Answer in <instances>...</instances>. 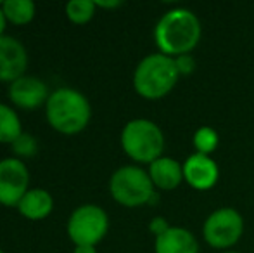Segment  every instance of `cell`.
Returning a JSON list of instances; mask_svg holds the SVG:
<instances>
[{
  "label": "cell",
  "instance_id": "3",
  "mask_svg": "<svg viewBox=\"0 0 254 253\" xmlns=\"http://www.w3.org/2000/svg\"><path fill=\"white\" fill-rule=\"evenodd\" d=\"M175 58L152 52L142 58L133 70V88L145 101H159L166 97L180 80Z\"/></svg>",
  "mask_w": 254,
  "mask_h": 253
},
{
  "label": "cell",
  "instance_id": "18",
  "mask_svg": "<svg viewBox=\"0 0 254 253\" xmlns=\"http://www.w3.org/2000/svg\"><path fill=\"white\" fill-rule=\"evenodd\" d=\"M192 144H194L195 153L211 156V153L216 151L218 144H220V135H218V132L214 128L202 125L192 135Z\"/></svg>",
  "mask_w": 254,
  "mask_h": 253
},
{
  "label": "cell",
  "instance_id": "4",
  "mask_svg": "<svg viewBox=\"0 0 254 253\" xmlns=\"http://www.w3.org/2000/svg\"><path fill=\"white\" fill-rule=\"evenodd\" d=\"M120 144L125 155L133 162V165L149 167L163 156L166 139L164 132L156 122L149 118H133L121 128Z\"/></svg>",
  "mask_w": 254,
  "mask_h": 253
},
{
  "label": "cell",
  "instance_id": "25",
  "mask_svg": "<svg viewBox=\"0 0 254 253\" xmlns=\"http://www.w3.org/2000/svg\"><path fill=\"white\" fill-rule=\"evenodd\" d=\"M221 253H241V252H235V250H227V252H221Z\"/></svg>",
  "mask_w": 254,
  "mask_h": 253
},
{
  "label": "cell",
  "instance_id": "8",
  "mask_svg": "<svg viewBox=\"0 0 254 253\" xmlns=\"http://www.w3.org/2000/svg\"><path fill=\"white\" fill-rule=\"evenodd\" d=\"M30 189V170L23 160L14 156L0 160V205L16 208Z\"/></svg>",
  "mask_w": 254,
  "mask_h": 253
},
{
  "label": "cell",
  "instance_id": "12",
  "mask_svg": "<svg viewBox=\"0 0 254 253\" xmlns=\"http://www.w3.org/2000/svg\"><path fill=\"white\" fill-rule=\"evenodd\" d=\"M149 177L156 189L159 191H173L180 186L184 180V163L171 156H161L156 162L147 167Z\"/></svg>",
  "mask_w": 254,
  "mask_h": 253
},
{
  "label": "cell",
  "instance_id": "23",
  "mask_svg": "<svg viewBox=\"0 0 254 253\" xmlns=\"http://www.w3.org/2000/svg\"><path fill=\"white\" fill-rule=\"evenodd\" d=\"M7 17L5 14H3V9H2V2H0V37H3L5 35V28H7Z\"/></svg>",
  "mask_w": 254,
  "mask_h": 253
},
{
  "label": "cell",
  "instance_id": "24",
  "mask_svg": "<svg viewBox=\"0 0 254 253\" xmlns=\"http://www.w3.org/2000/svg\"><path fill=\"white\" fill-rule=\"evenodd\" d=\"M73 253H97V247H74Z\"/></svg>",
  "mask_w": 254,
  "mask_h": 253
},
{
  "label": "cell",
  "instance_id": "26",
  "mask_svg": "<svg viewBox=\"0 0 254 253\" xmlns=\"http://www.w3.org/2000/svg\"><path fill=\"white\" fill-rule=\"evenodd\" d=\"M0 253H5V252H3V250H2V248H0Z\"/></svg>",
  "mask_w": 254,
  "mask_h": 253
},
{
  "label": "cell",
  "instance_id": "11",
  "mask_svg": "<svg viewBox=\"0 0 254 253\" xmlns=\"http://www.w3.org/2000/svg\"><path fill=\"white\" fill-rule=\"evenodd\" d=\"M184 180L195 191H209L220 180V167L213 156L194 153L184 162Z\"/></svg>",
  "mask_w": 254,
  "mask_h": 253
},
{
  "label": "cell",
  "instance_id": "16",
  "mask_svg": "<svg viewBox=\"0 0 254 253\" xmlns=\"http://www.w3.org/2000/svg\"><path fill=\"white\" fill-rule=\"evenodd\" d=\"M23 132V123L16 108L0 102V144L10 146Z\"/></svg>",
  "mask_w": 254,
  "mask_h": 253
},
{
  "label": "cell",
  "instance_id": "19",
  "mask_svg": "<svg viewBox=\"0 0 254 253\" xmlns=\"http://www.w3.org/2000/svg\"><path fill=\"white\" fill-rule=\"evenodd\" d=\"M10 149H12V153H14V158H19L24 162L26 158H33L38 153V141L33 134L23 132V134L10 144Z\"/></svg>",
  "mask_w": 254,
  "mask_h": 253
},
{
  "label": "cell",
  "instance_id": "20",
  "mask_svg": "<svg viewBox=\"0 0 254 253\" xmlns=\"http://www.w3.org/2000/svg\"><path fill=\"white\" fill-rule=\"evenodd\" d=\"M175 63H177V68H178V73H180V77H189V75H192V73H194V70H195V66H197L195 58L192 54L178 56V58H175Z\"/></svg>",
  "mask_w": 254,
  "mask_h": 253
},
{
  "label": "cell",
  "instance_id": "9",
  "mask_svg": "<svg viewBox=\"0 0 254 253\" xmlns=\"http://www.w3.org/2000/svg\"><path fill=\"white\" fill-rule=\"evenodd\" d=\"M10 106L21 111H35L47 104V99L51 95L47 84L42 78L33 75H23L21 78L9 84L7 88Z\"/></svg>",
  "mask_w": 254,
  "mask_h": 253
},
{
  "label": "cell",
  "instance_id": "1",
  "mask_svg": "<svg viewBox=\"0 0 254 253\" xmlns=\"http://www.w3.org/2000/svg\"><path fill=\"white\" fill-rule=\"evenodd\" d=\"M202 26L197 14L187 7H175L163 14L154 26L157 52L170 58L192 54L201 42Z\"/></svg>",
  "mask_w": 254,
  "mask_h": 253
},
{
  "label": "cell",
  "instance_id": "10",
  "mask_svg": "<svg viewBox=\"0 0 254 253\" xmlns=\"http://www.w3.org/2000/svg\"><path fill=\"white\" fill-rule=\"evenodd\" d=\"M28 51L16 37H0V82L12 84L14 80L26 75Z\"/></svg>",
  "mask_w": 254,
  "mask_h": 253
},
{
  "label": "cell",
  "instance_id": "2",
  "mask_svg": "<svg viewBox=\"0 0 254 253\" xmlns=\"http://www.w3.org/2000/svg\"><path fill=\"white\" fill-rule=\"evenodd\" d=\"M45 120L49 127L63 135H76L88 127L92 120V104L88 97L73 87H57L45 104Z\"/></svg>",
  "mask_w": 254,
  "mask_h": 253
},
{
  "label": "cell",
  "instance_id": "21",
  "mask_svg": "<svg viewBox=\"0 0 254 253\" xmlns=\"http://www.w3.org/2000/svg\"><path fill=\"white\" fill-rule=\"evenodd\" d=\"M170 227H171V224L168 222V219H166V217H163V215L152 217L151 222H149V231L154 234V238H157V236H161L163 233H166Z\"/></svg>",
  "mask_w": 254,
  "mask_h": 253
},
{
  "label": "cell",
  "instance_id": "5",
  "mask_svg": "<svg viewBox=\"0 0 254 253\" xmlns=\"http://www.w3.org/2000/svg\"><path fill=\"white\" fill-rule=\"evenodd\" d=\"M109 192L118 205L138 208L151 203L156 194V187L149 177V172L140 165H123L111 175Z\"/></svg>",
  "mask_w": 254,
  "mask_h": 253
},
{
  "label": "cell",
  "instance_id": "17",
  "mask_svg": "<svg viewBox=\"0 0 254 253\" xmlns=\"http://www.w3.org/2000/svg\"><path fill=\"white\" fill-rule=\"evenodd\" d=\"M64 12L69 23L81 26L94 19V16L97 14V7L94 0H69L64 7Z\"/></svg>",
  "mask_w": 254,
  "mask_h": 253
},
{
  "label": "cell",
  "instance_id": "6",
  "mask_svg": "<svg viewBox=\"0 0 254 253\" xmlns=\"http://www.w3.org/2000/svg\"><path fill=\"white\" fill-rule=\"evenodd\" d=\"M109 215L99 205L85 203L69 213L66 233L74 247H97L107 236Z\"/></svg>",
  "mask_w": 254,
  "mask_h": 253
},
{
  "label": "cell",
  "instance_id": "15",
  "mask_svg": "<svg viewBox=\"0 0 254 253\" xmlns=\"http://www.w3.org/2000/svg\"><path fill=\"white\" fill-rule=\"evenodd\" d=\"M7 23L14 26H26L37 16V5L31 0H5L2 2Z\"/></svg>",
  "mask_w": 254,
  "mask_h": 253
},
{
  "label": "cell",
  "instance_id": "14",
  "mask_svg": "<svg viewBox=\"0 0 254 253\" xmlns=\"http://www.w3.org/2000/svg\"><path fill=\"white\" fill-rule=\"evenodd\" d=\"M16 210L24 219L31 222H40L54 212V198L44 187H31L17 203Z\"/></svg>",
  "mask_w": 254,
  "mask_h": 253
},
{
  "label": "cell",
  "instance_id": "13",
  "mask_svg": "<svg viewBox=\"0 0 254 253\" xmlns=\"http://www.w3.org/2000/svg\"><path fill=\"white\" fill-rule=\"evenodd\" d=\"M154 253H199V241L192 231L171 226L166 233L154 238Z\"/></svg>",
  "mask_w": 254,
  "mask_h": 253
},
{
  "label": "cell",
  "instance_id": "22",
  "mask_svg": "<svg viewBox=\"0 0 254 253\" xmlns=\"http://www.w3.org/2000/svg\"><path fill=\"white\" fill-rule=\"evenodd\" d=\"M95 2V7H97V9H118V7H121L123 5V2H121V0H94Z\"/></svg>",
  "mask_w": 254,
  "mask_h": 253
},
{
  "label": "cell",
  "instance_id": "7",
  "mask_svg": "<svg viewBox=\"0 0 254 253\" xmlns=\"http://www.w3.org/2000/svg\"><path fill=\"white\" fill-rule=\"evenodd\" d=\"M244 234V219L239 210L232 206H220L206 217L202 224V238L211 248L230 250L241 241Z\"/></svg>",
  "mask_w": 254,
  "mask_h": 253
}]
</instances>
